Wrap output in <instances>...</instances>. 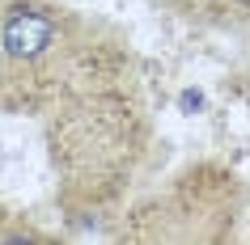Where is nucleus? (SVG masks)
<instances>
[{"label":"nucleus","mask_w":250,"mask_h":245,"mask_svg":"<svg viewBox=\"0 0 250 245\" xmlns=\"http://www.w3.org/2000/svg\"><path fill=\"white\" fill-rule=\"evenodd\" d=\"M4 51L13 59H39L55 38V21L39 9H13L4 17Z\"/></svg>","instance_id":"f257e3e1"}]
</instances>
